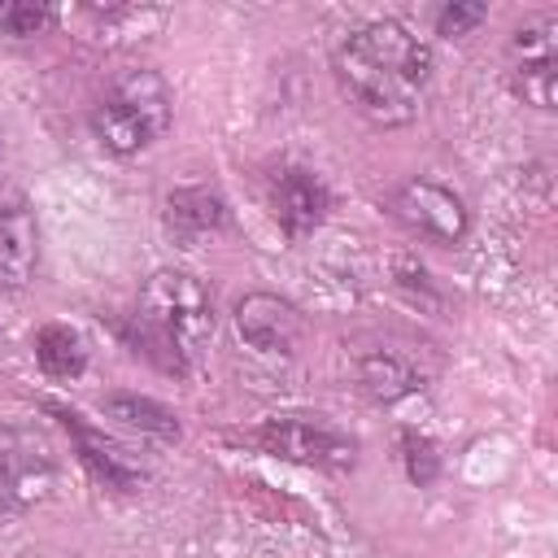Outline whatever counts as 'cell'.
I'll list each match as a JSON object with an SVG mask.
<instances>
[{
  "instance_id": "obj_11",
  "label": "cell",
  "mask_w": 558,
  "mask_h": 558,
  "mask_svg": "<svg viewBox=\"0 0 558 558\" xmlns=\"http://www.w3.org/2000/svg\"><path fill=\"white\" fill-rule=\"evenodd\" d=\"M39 266V227H35V209L13 196L0 205V283L4 288H26L35 279Z\"/></svg>"
},
{
  "instance_id": "obj_5",
  "label": "cell",
  "mask_w": 558,
  "mask_h": 558,
  "mask_svg": "<svg viewBox=\"0 0 558 558\" xmlns=\"http://www.w3.org/2000/svg\"><path fill=\"white\" fill-rule=\"evenodd\" d=\"M257 445L275 458L301 462V466H318V471H349L357 462V440L344 436L340 427L323 423V418H266L257 432Z\"/></svg>"
},
{
  "instance_id": "obj_18",
  "label": "cell",
  "mask_w": 558,
  "mask_h": 558,
  "mask_svg": "<svg viewBox=\"0 0 558 558\" xmlns=\"http://www.w3.org/2000/svg\"><path fill=\"white\" fill-rule=\"evenodd\" d=\"M401 462H405V475H410L414 484H432V480L440 475V453H436V445H432L427 436H418V432H401Z\"/></svg>"
},
{
  "instance_id": "obj_16",
  "label": "cell",
  "mask_w": 558,
  "mask_h": 558,
  "mask_svg": "<svg viewBox=\"0 0 558 558\" xmlns=\"http://www.w3.org/2000/svg\"><path fill=\"white\" fill-rule=\"evenodd\" d=\"M122 336H126V344H131L135 353H144L153 366H161V371H170V375H183V371H187V357L179 353V344H174L157 323H148L144 314H135L131 323H122Z\"/></svg>"
},
{
  "instance_id": "obj_15",
  "label": "cell",
  "mask_w": 558,
  "mask_h": 558,
  "mask_svg": "<svg viewBox=\"0 0 558 558\" xmlns=\"http://www.w3.org/2000/svg\"><path fill=\"white\" fill-rule=\"evenodd\" d=\"M35 362L48 379H74L87 366V349H83L78 331L61 327V323H48V327L35 331Z\"/></svg>"
},
{
  "instance_id": "obj_10",
  "label": "cell",
  "mask_w": 558,
  "mask_h": 558,
  "mask_svg": "<svg viewBox=\"0 0 558 558\" xmlns=\"http://www.w3.org/2000/svg\"><path fill=\"white\" fill-rule=\"evenodd\" d=\"M327 209H331V192H327V183L314 170L288 166V170L275 174V183H270V214H275V222L292 240L318 231Z\"/></svg>"
},
{
  "instance_id": "obj_6",
  "label": "cell",
  "mask_w": 558,
  "mask_h": 558,
  "mask_svg": "<svg viewBox=\"0 0 558 558\" xmlns=\"http://www.w3.org/2000/svg\"><path fill=\"white\" fill-rule=\"evenodd\" d=\"M388 209H392V218L405 231H414L418 240H432V244H458L471 231L466 201L453 187L436 183V179H410V183H401L388 196Z\"/></svg>"
},
{
  "instance_id": "obj_3",
  "label": "cell",
  "mask_w": 558,
  "mask_h": 558,
  "mask_svg": "<svg viewBox=\"0 0 558 558\" xmlns=\"http://www.w3.org/2000/svg\"><path fill=\"white\" fill-rule=\"evenodd\" d=\"M144 318L157 323L179 344L183 357L201 353L214 340V327H218L209 288L187 270H157L144 283Z\"/></svg>"
},
{
  "instance_id": "obj_1",
  "label": "cell",
  "mask_w": 558,
  "mask_h": 558,
  "mask_svg": "<svg viewBox=\"0 0 558 558\" xmlns=\"http://www.w3.org/2000/svg\"><path fill=\"white\" fill-rule=\"evenodd\" d=\"M331 70L340 92L379 126H401L418 113L432 78V48L397 17H375L353 26L336 52Z\"/></svg>"
},
{
  "instance_id": "obj_7",
  "label": "cell",
  "mask_w": 558,
  "mask_h": 558,
  "mask_svg": "<svg viewBox=\"0 0 558 558\" xmlns=\"http://www.w3.org/2000/svg\"><path fill=\"white\" fill-rule=\"evenodd\" d=\"M510 87L532 109H554L558 96V17L541 13L510 39Z\"/></svg>"
},
{
  "instance_id": "obj_4",
  "label": "cell",
  "mask_w": 558,
  "mask_h": 558,
  "mask_svg": "<svg viewBox=\"0 0 558 558\" xmlns=\"http://www.w3.org/2000/svg\"><path fill=\"white\" fill-rule=\"evenodd\" d=\"M57 480L61 471L48 436L26 423H0V514L48 501Z\"/></svg>"
},
{
  "instance_id": "obj_9",
  "label": "cell",
  "mask_w": 558,
  "mask_h": 558,
  "mask_svg": "<svg viewBox=\"0 0 558 558\" xmlns=\"http://www.w3.org/2000/svg\"><path fill=\"white\" fill-rule=\"evenodd\" d=\"M48 414L61 418V427H65L70 440H74L78 462L87 466V475H92L96 484H105V488H113V493H135V488L144 484V471H140L100 427H92L78 410H70V405H48Z\"/></svg>"
},
{
  "instance_id": "obj_13",
  "label": "cell",
  "mask_w": 558,
  "mask_h": 558,
  "mask_svg": "<svg viewBox=\"0 0 558 558\" xmlns=\"http://www.w3.org/2000/svg\"><path fill=\"white\" fill-rule=\"evenodd\" d=\"M166 227L174 240L196 244L227 227V201L214 187H174L166 196Z\"/></svg>"
},
{
  "instance_id": "obj_19",
  "label": "cell",
  "mask_w": 558,
  "mask_h": 558,
  "mask_svg": "<svg viewBox=\"0 0 558 558\" xmlns=\"http://www.w3.org/2000/svg\"><path fill=\"white\" fill-rule=\"evenodd\" d=\"M484 17H488L484 4H445V9H436V31H440V35H466V31L480 26Z\"/></svg>"
},
{
  "instance_id": "obj_17",
  "label": "cell",
  "mask_w": 558,
  "mask_h": 558,
  "mask_svg": "<svg viewBox=\"0 0 558 558\" xmlns=\"http://www.w3.org/2000/svg\"><path fill=\"white\" fill-rule=\"evenodd\" d=\"M57 22L48 4H0V35L9 39H35Z\"/></svg>"
},
{
  "instance_id": "obj_12",
  "label": "cell",
  "mask_w": 558,
  "mask_h": 558,
  "mask_svg": "<svg viewBox=\"0 0 558 558\" xmlns=\"http://www.w3.org/2000/svg\"><path fill=\"white\" fill-rule=\"evenodd\" d=\"M353 375H357V388L371 397V401H401L410 392L423 388V366L414 362V353L405 349H392V344H375L366 353H357L353 362Z\"/></svg>"
},
{
  "instance_id": "obj_2",
  "label": "cell",
  "mask_w": 558,
  "mask_h": 558,
  "mask_svg": "<svg viewBox=\"0 0 558 558\" xmlns=\"http://www.w3.org/2000/svg\"><path fill=\"white\" fill-rule=\"evenodd\" d=\"M170 87L157 70H118L92 105V135L113 157H135L170 126Z\"/></svg>"
},
{
  "instance_id": "obj_8",
  "label": "cell",
  "mask_w": 558,
  "mask_h": 558,
  "mask_svg": "<svg viewBox=\"0 0 558 558\" xmlns=\"http://www.w3.org/2000/svg\"><path fill=\"white\" fill-rule=\"evenodd\" d=\"M235 331L257 353H296L305 336V318L292 301L275 292H248L235 301Z\"/></svg>"
},
{
  "instance_id": "obj_14",
  "label": "cell",
  "mask_w": 558,
  "mask_h": 558,
  "mask_svg": "<svg viewBox=\"0 0 558 558\" xmlns=\"http://www.w3.org/2000/svg\"><path fill=\"white\" fill-rule=\"evenodd\" d=\"M100 410H105L109 418H118L122 427L144 432V436L166 440V445H174V440L183 436L179 414H174L170 405L153 401V397H140V392H105V397H100Z\"/></svg>"
}]
</instances>
